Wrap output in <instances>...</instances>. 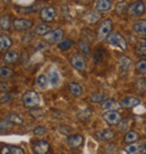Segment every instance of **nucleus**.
I'll use <instances>...</instances> for the list:
<instances>
[{
    "instance_id": "obj_14",
    "label": "nucleus",
    "mask_w": 146,
    "mask_h": 154,
    "mask_svg": "<svg viewBox=\"0 0 146 154\" xmlns=\"http://www.w3.org/2000/svg\"><path fill=\"white\" fill-rule=\"evenodd\" d=\"M96 135L101 141H110L115 137V132L111 129H101L96 133Z\"/></svg>"
},
{
    "instance_id": "obj_20",
    "label": "nucleus",
    "mask_w": 146,
    "mask_h": 154,
    "mask_svg": "<svg viewBox=\"0 0 146 154\" xmlns=\"http://www.w3.org/2000/svg\"><path fill=\"white\" fill-rule=\"evenodd\" d=\"M50 32H51V27L47 24H38L34 28V33L37 35H43V36H45Z\"/></svg>"
},
{
    "instance_id": "obj_35",
    "label": "nucleus",
    "mask_w": 146,
    "mask_h": 154,
    "mask_svg": "<svg viewBox=\"0 0 146 154\" xmlns=\"http://www.w3.org/2000/svg\"><path fill=\"white\" fill-rule=\"evenodd\" d=\"M14 97H16V94H11V92H8V91H6V94H5V92H1V103H8V101H10Z\"/></svg>"
},
{
    "instance_id": "obj_45",
    "label": "nucleus",
    "mask_w": 146,
    "mask_h": 154,
    "mask_svg": "<svg viewBox=\"0 0 146 154\" xmlns=\"http://www.w3.org/2000/svg\"><path fill=\"white\" fill-rule=\"evenodd\" d=\"M1 154H13V152L8 146H2L1 147Z\"/></svg>"
},
{
    "instance_id": "obj_43",
    "label": "nucleus",
    "mask_w": 146,
    "mask_h": 154,
    "mask_svg": "<svg viewBox=\"0 0 146 154\" xmlns=\"http://www.w3.org/2000/svg\"><path fill=\"white\" fill-rule=\"evenodd\" d=\"M118 128L120 132H125L126 129L128 128V120H123V123L118 125Z\"/></svg>"
},
{
    "instance_id": "obj_13",
    "label": "nucleus",
    "mask_w": 146,
    "mask_h": 154,
    "mask_svg": "<svg viewBox=\"0 0 146 154\" xmlns=\"http://www.w3.org/2000/svg\"><path fill=\"white\" fill-rule=\"evenodd\" d=\"M48 79V85H51V87H57L60 86L61 83V74L56 70H53L48 73L47 75Z\"/></svg>"
},
{
    "instance_id": "obj_17",
    "label": "nucleus",
    "mask_w": 146,
    "mask_h": 154,
    "mask_svg": "<svg viewBox=\"0 0 146 154\" xmlns=\"http://www.w3.org/2000/svg\"><path fill=\"white\" fill-rule=\"evenodd\" d=\"M133 28L138 35L146 36V20H137V22H135L133 25Z\"/></svg>"
},
{
    "instance_id": "obj_6",
    "label": "nucleus",
    "mask_w": 146,
    "mask_h": 154,
    "mask_svg": "<svg viewBox=\"0 0 146 154\" xmlns=\"http://www.w3.org/2000/svg\"><path fill=\"white\" fill-rule=\"evenodd\" d=\"M70 62H71V64H72L73 68H75L77 70H79V71H84L87 69L86 60H84V57H83L81 54H79V53H74V54L71 56Z\"/></svg>"
},
{
    "instance_id": "obj_46",
    "label": "nucleus",
    "mask_w": 146,
    "mask_h": 154,
    "mask_svg": "<svg viewBox=\"0 0 146 154\" xmlns=\"http://www.w3.org/2000/svg\"><path fill=\"white\" fill-rule=\"evenodd\" d=\"M142 143V149H141V154H146V140H144Z\"/></svg>"
},
{
    "instance_id": "obj_47",
    "label": "nucleus",
    "mask_w": 146,
    "mask_h": 154,
    "mask_svg": "<svg viewBox=\"0 0 146 154\" xmlns=\"http://www.w3.org/2000/svg\"><path fill=\"white\" fill-rule=\"evenodd\" d=\"M2 1H4V2H6V4H7V2H9V0H2Z\"/></svg>"
},
{
    "instance_id": "obj_18",
    "label": "nucleus",
    "mask_w": 146,
    "mask_h": 154,
    "mask_svg": "<svg viewBox=\"0 0 146 154\" xmlns=\"http://www.w3.org/2000/svg\"><path fill=\"white\" fill-rule=\"evenodd\" d=\"M69 90L71 94H73L74 97H80L82 94V87L79 83H77V82H70Z\"/></svg>"
},
{
    "instance_id": "obj_25",
    "label": "nucleus",
    "mask_w": 146,
    "mask_h": 154,
    "mask_svg": "<svg viewBox=\"0 0 146 154\" xmlns=\"http://www.w3.org/2000/svg\"><path fill=\"white\" fill-rule=\"evenodd\" d=\"M130 64H132V61H130V59H128L127 56L123 55L119 57V65H120V69L123 70V72H126L129 69Z\"/></svg>"
},
{
    "instance_id": "obj_27",
    "label": "nucleus",
    "mask_w": 146,
    "mask_h": 154,
    "mask_svg": "<svg viewBox=\"0 0 146 154\" xmlns=\"http://www.w3.org/2000/svg\"><path fill=\"white\" fill-rule=\"evenodd\" d=\"M136 53H137L138 55L146 56V41L145 39L138 41L137 47H136Z\"/></svg>"
},
{
    "instance_id": "obj_48",
    "label": "nucleus",
    "mask_w": 146,
    "mask_h": 154,
    "mask_svg": "<svg viewBox=\"0 0 146 154\" xmlns=\"http://www.w3.org/2000/svg\"><path fill=\"white\" fill-rule=\"evenodd\" d=\"M61 154H68V153H61Z\"/></svg>"
},
{
    "instance_id": "obj_33",
    "label": "nucleus",
    "mask_w": 146,
    "mask_h": 154,
    "mask_svg": "<svg viewBox=\"0 0 146 154\" xmlns=\"http://www.w3.org/2000/svg\"><path fill=\"white\" fill-rule=\"evenodd\" d=\"M72 45H73L72 39H65L63 42H60L59 45H57V47H59V50H61V51H66V50H69Z\"/></svg>"
},
{
    "instance_id": "obj_40",
    "label": "nucleus",
    "mask_w": 146,
    "mask_h": 154,
    "mask_svg": "<svg viewBox=\"0 0 146 154\" xmlns=\"http://www.w3.org/2000/svg\"><path fill=\"white\" fill-rule=\"evenodd\" d=\"M44 114V110L42 108H37V109H33L29 112L30 116H33V118H38L39 116H42Z\"/></svg>"
},
{
    "instance_id": "obj_22",
    "label": "nucleus",
    "mask_w": 146,
    "mask_h": 154,
    "mask_svg": "<svg viewBox=\"0 0 146 154\" xmlns=\"http://www.w3.org/2000/svg\"><path fill=\"white\" fill-rule=\"evenodd\" d=\"M101 18V15L98 10H92L86 16V22L89 23V24H93V23H97Z\"/></svg>"
},
{
    "instance_id": "obj_26",
    "label": "nucleus",
    "mask_w": 146,
    "mask_h": 154,
    "mask_svg": "<svg viewBox=\"0 0 146 154\" xmlns=\"http://www.w3.org/2000/svg\"><path fill=\"white\" fill-rule=\"evenodd\" d=\"M6 119L9 120L11 124H16V125H20L24 122L22 117L19 115H17V114H9V115H7Z\"/></svg>"
},
{
    "instance_id": "obj_19",
    "label": "nucleus",
    "mask_w": 146,
    "mask_h": 154,
    "mask_svg": "<svg viewBox=\"0 0 146 154\" xmlns=\"http://www.w3.org/2000/svg\"><path fill=\"white\" fill-rule=\"evenodd\" d=\"M11 46V39L8 35L2 34L0 36V50L4 52L6 50H8L9 47Z\"/></svg>"
},
{
    "instance_id": "obj_11",
    "label": "nucleus",
    "mask_w": 146,
    "mask_h": 154,
    "mask_svg": "<svg viewBox=\"0 0 146 154\" xmlns=\"http://www.w3.org/2000/svg\"><path fill=\"white\" fill-rule=\"evenodd\" d=\"M35 154H46L50 151V144L46 141H36L33 146Z\"/></svg>"
},
{
    "instance_id": "obj_37",
    "label": "nucleus",
    "mask_w": 146,
    "mask_h": 154,
    "mask_svg": "<svg viewBox=\"0 0 146 154\" xmlns=\"http://www.w3.org/2000/svg\"><path fill=\"white\" fill-rule=\"evenodd\" d=\"M127 9V2L126 1H119L118 4H117L116 6V10H117V13H124L125 10Z\"/></svg>"
},
{
    "instance_id": "obj_41",
    "label": "nucleus",
    "mask_w": 146,
    "mask_h": 154,
    "mask_svg": "<svg viewBox=\"0 0 146 154\" xmlns=\"http://www.w3.org/2000/svg\"><path fill=\"white\" fill-rule=\"evenodd\" d=\"M11 127V124H10V122L7 119H1L0 122V129H1V132H4L5 129H8Z\"/></svg>"
},
{
    "instance_id": "obj_8",
    "label": "nucleus",
    "mask_w": 146,
    "mask_h": 154,
    "mask_svg": "<svg viewBox=\"0 0 146 154\" xmlns=\"http://www.w3.org/2000/svg\"><path fill=\"white\" fill-rule=\"evenodd\" d=\"M62 37H63V30L61 28H55L45 35L44 39L47 41L48 43H57L62 39Z\"/></svg>"
},
{
    "instance_id": "obj_38",
    "label": "nucleus",
    "mask_w": 146,
    "mask_h": 154,
    "mask_svg": "<svg viewBox=\"0 0 146 154\" xmlns=\"http://www.w3.org/2000/svg\"><path fill=\"white\" fill-rule=\"evenodd\" d=\"M46 132H47V129H46V127H44V126H38V127H36V128L33 131L34 135H37V136L44 135V134H46Z\"/></svg>"
},
{
    "instance_id": "obj_1",
    "label": "nucleus",
    "mask_w": 146,
    "mask_h": 154,
    "mask_svg": "<svg viewBox=\"0 0 146 154\" xmlns=\"http://www.w3.org/2000/svg\"><path fill=\"white\" fill-rule=\"evenodd\" d=\"M22 100L25 107L34 108L39 105V103H41V97H39V94L36 91L29 90V91H27V92L24 94Z\"/></svg>"
},
{
    "instance_id": "obj_24",
    "label": "nucleus",
    "mask_w": 146,
    "mask_h": 154,
    "mask_svg": "<svg viewBox=\"0 0 146 154\" xmlns=\"http://www.w3.org/2000/svg\"><path fill=\"white\" fill-rule=\"evenodd\" d=\"M138 138H139V135H138L137 132H135V131H129V132L126 134V136H125V142L128 143V144H132V143H135Z\"/></svg>"
},
{
    "instance_id": "obj_42",
    "label": "nucleus",
    "mask_w": 146,
    "mask_h": 154,
    "mask_svg": "<svg viewBox=\"0 0 146 154\" xmlns=\"http://www.w3.org/2000/svg\"><path fill=\"white\" fill-rule=\"evenodd\" d=\"M10 150H11L13 154H25V151L19 146H10Z\"/></svg>"
},
{
    "instance_id": "obj_23",
    "label": "nucleus",
    "mask_w": 146,
    "mask_h": 154,
    "mask_svg": "<svg viewBox=\"0 0 146 154\" xmlns=\"http://www.w3.org/2000/svg\"><path fill=\"white\" fill-rule=\"evenodd\" d=\"M17 60H18V53L15 51H9L4 55V61L6 63H8V64L15 63Z\"/></svg>"
},
{
    "instance_id": "obj_7",
    "label": "nucleus",
    "mask_w": 146,
    "mask_h": 154,
    "mask_svg": "<svg viewBox=\"0 0 146 154\" xmlns=\"http://www.w3.org/2000/svg\"><path fill=\"white\" fill-rule=\"evenodd\" d=\"M127 10L130 16H141L145 13V5L143 1H135L129 6Z\"/></svg>"
},
{
    "instance_id": "obj_12",
    "label": "nucleus",
    "mask_w": 146,
    "mask_h": 154,
    "mask_svg": "<svg viewBox=\"0 0 146 154\" xmlns=\"http://www.w3.org/2000/svg\"><path fill=\"white\" fill-rule=\"evenodd\" d=\"M68 144L71 149H78L83 144V137L80 134H75L72 135L68 138Z\"/></svg>"
},
{
    "instance_id": "obj_28",
    "label": "nucleus",
    "mask_w": 146,
    "mask_h": 154,
    "mask_svg": "<svg viewBox=\"0 0 146 154\" xmlns=\"http://www.w3.org/2000/svg\"><path fill=\"white\" fill-rule=\"evenodd\" d=\"M47 85H48L47 77H46L45 74H41V75H38V78H37V86H38V88H41V89H45V88L47 87Z\"/></svg>"
},
{
    "instance_id": "obj_39",
    "label": "nucleus",
    "mask_w": 146,
    "mask_h": 154,
    "mask_svg": "<svg viewBox=\"0 0 146 154\" xmlns=\"http://www.w3.org/2000/svg\"><path fill=\"white\" fill-rule=\"evenodd\" d=\"M103 55H105V52L102 50H98V51L95 52V56H93V61H95L96 63L99 62V61H101L103 59Z\"/></svg>"
},
{
    "instance_id": "obj_44",
    "label": "nucleus",
    "mask_w": 146,
    "mask_h": 154,
    "mask_svg": "<svg viewBox=\"0 0 146 154\" xmlns=\"http://www.w3.org/2000/svg\"><path fill=\"white\" fill-rule=\"evenodd\" d=\"M59 131H60L61 133H63V134H65V135H69L70 133H71V131H72V129L70 128V126H60V128H59Z\"/></svg>"
},
{
    "instance_id": "obj_10",
    "label": "nucleus",
    "mask_w": 146,
    "mask_h": 154,
    "mask_svg": "<svg viewBox=\"0 0 146 154\" xmlns=\"http://www.w3.org/2000/svg\"><path fill=\"white\" fill-rule=\"evenodd\" d=\"M123 107L121 103H118L115 99H108L105 103H102L101 105V109L105 111H110V110H118Z\"/></svg>"
},
{
    "instance_id": "obj_34",
    "label": "nucleus",
    "mask_w": 146,
    "mask_h": 154,
    "mask_svg": "<svg viewBox=\"0 0 146 154\" xmlns=\"http://www.w3.org/2000/svg\"><path fill=\"white\" fill-rule=\"evenodd\" d=\"M78 45H79V48L81 50V52L84 55H88V54L90 53V47H89V45H88L86 42L79 41V42H78Z\"/></svg>"
},
{
    "instance_id": "obj_36",
    "label": "nucleus",
    "mask_w": 146,
    "mask_h": 154,
    "mask_svg": "<svg viewBox=\"0 0 146 154\" xmlns=\"http://www.w3.org/2000/svg\"><path fill=\"white\" fill-rule=\"evenodd\" d=\"M91 115V111L89 110V108H86V109H82L78 112V116L81 118V119H88Z\"/></svg>"
},
{
    "instance_id": "obj_30",
    "label": "nucleus",
    "mask_w": 146,
    "mask_h": 154,
    "mask_svg": "<svg viewBox=\"0 0 146 154\" xmlns=\"http://www.w3.org/2000/svg\"><path fill=\"white\" fill-rule=\"evenodd\" d=\"M10 25H11V23H10V19H9L8 16H2L1 19H0V27H1V29L8 30L10 28Z\"/></svg>"
},
{
    "instance_id": "obj_31",
    "label": "nucleus",
    "mask_w": 146,
    "mask_h": 154,
    "mask_svg": "<svg viewBox=\"0 0 146 154\" xmlns=\"http://www.w3.org/2000/svg\"><path fill=\"white\" fill-rule=\"evenodd\" d=\"M13 74L14 71L11 69L6 68V66H2V68L0 69V77L2 78V79H8V78L13 77Z\"/></svg>"
},
{
    "instance_id": "obj_16",
    "label": "nucleus",
    "mask_w": 146,
    "mask_h": 154,
    "mask_svg": "<svg viewBox=\"0 0 146 154\" xmlns=\"http://www.w3.org/2000/svg\"><path fill=\"white\" fill-rule=\"evenodd\" d=\"M139 103H141V100L135 97H127V98L123 99V101H121V105L125 108H134L138 106Z\"/></svg>"
},
{
    "instance_id": "obj_21",
    "label": "nucleus",
    "mask_w": 146,
    "mask_h": 154,
    "mask_svg": "<svg viewBox=\"0 0 146 154\" xmlns=\"http://www.w3.org/2000/svg\"><path fill=\"white\" fill-rule=\"evenodd\" d=\"M141 149H142V143H132L126 146V152L128 154H141Z\"/></svg>"
},
{
    "instance_id": "obj_29",
    "label": "nucleus",
    "mask_w": 146,
    "mask_h": 154,
    "mask_svg": "<svg viewBox=\"0 0 146 154\" xmlns=\"http://www.w3.org/2000/svg\"><path fill=\"white\" fill-rule=\"evenodd\" d=\"M106 99H107V97H106V94H99V92H97V94H92L90 97V100L92 101V103H101V101H106Z\"/></svg>"
},
{
    "instance_id": "obj_2",
    "label": "nucleus",
    "mask_w": 146,
    "mask_h": 154,
    "mask_svg": "<svg viewBox=\"0 0 146 154\" xmlns=\"http://www.w3.org/2000/svg\"><path fill=\"white\" fill-rule=\"evenodd\" d=\"M106 42H107L109 45L118 47V48H120L123 51H125V50L127 48V42H126V39L124 38V36L120 35L119 33H111V34L107 37Z\"/></svg>"
},
{
    "instance_id": "obj_9",
    "label": "nucleus",
    "mask_w": 146,
    "mask_h": 154,
    "mask_svg": "<svg viewBox=\"0 0 146 154\" xmlns=\"http://www.w3.org/2000/svg\"><path fill=\"white\" fill-rule=\"evenodd\" d=\"M33 26V22L28 19H23V18H17L13 20V27L16 30H26Z\"/></svg>"
},
{
    "instance_id": "obj_3",
    "label": "nucleus",
    "mask_w": 146,
    "mask_h": 154,
    "mask_svg": "<svg viewBox=\"0 0 146 154\" xmlns=\"http://www.w3.org/2000/svg\"><path fill=\"white\" fill-rule=\"evenodd\" d=\"M112 22L110 19H105L101 22L98 28V39L99 41H106L107 37L111 34Z\"/></svg>"
},
{
    "instance_id": "obj_5",
    "label": "nucleus",
    "mask_w": 146,
    "mask_h": 154,
    "mask_svg": "<svg viewBox=\"0 0 146 154\" xmlns=\"http://www.w3.org/2000/svg\"><path fill=\"white\" fill-rule=\"evenodd\" d=\"M102 118L109 125H117L121 122V115L116 110L106 111L102 115Z\"/></svg>"
},
{
    "instance_id": "obj_15",
    "label": "nucleus",
    "mask_w": 146,
    "mask_h": 154,
    "mask_svg": "<svg viewBox=\"0 0 146 154\" xmlns=\"http://www.w3.org/2000/svg\"><path fill=\"white\" fill-rule=\"evenodd\" d=\"M111 9V1L110 0H98L96 2V10L99 13H106Z\"/></svg>"
},
{
    "instance_id": "obj_4",
    "label": "nucleus",
    "mask_w": 146,
    "mask_h": 154,
    "mask_svg": "<svg viewBox=\"0 0 146 154\" xmlns=\"http://www.w3.org/2000/svg\"><path fill=\"white\" fill-rule=\"evenodd\" d=\"M55 16H56L55 8H54V7H51V6L44 7V8H42V10L39 11V17H41V19L45 23L53 22Z\"/></svg>"
},
{
    "instance_id": "obj_32",
    "label": "nucleus",
    "mask_w": 146,
    "mask_h": 154,
    "mask_svg": "<svg viewBox=\"0 0 146 154\" xmlns=\"http://www.w3.org/2000/svg\"><path fill=\"white\" fill-rule=\"evenodd\" d=\"M136 71L141 74H145L146 73V60H139L135 65Z\"/></svg>"
}]
</instances>
